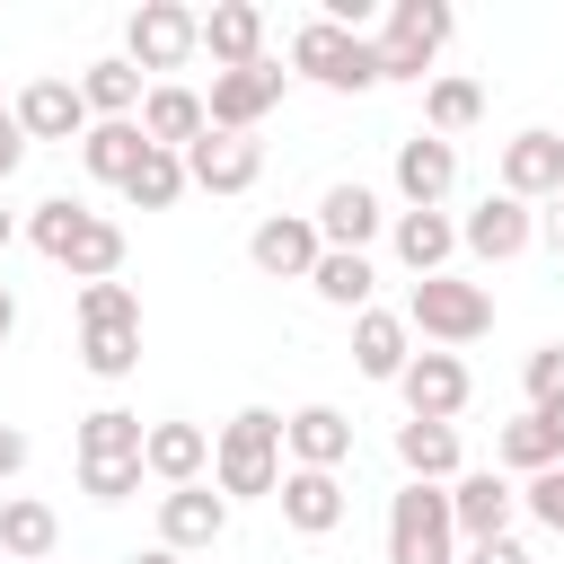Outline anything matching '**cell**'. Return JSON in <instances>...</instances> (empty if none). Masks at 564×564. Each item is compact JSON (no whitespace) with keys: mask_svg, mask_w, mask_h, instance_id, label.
Instances as JSON below:
<instances>
[{"mask_svg":"<svg viewBox=\"0 0 564 564\" xmlns=\"http://www.w3.org/2000/svg\"><path fill=\"white\" fill-rule=\"evenodd\" d=\"M273 485H282V414L238 405L212 432V494L220 502H273Z\"/></svg>","mask_w":564,"mask_h":564,"instance_id":"6da1fadb","label":"cell"},{"mask_svg":"<svg viewBox=\"0 0 564 564\" xmlns=\"http://www.w3.org/2000/svg\"><path fill=\"white\" fill-rule=\"evenodd\" d=\"M432 352H458V344H476V335H494V291L485 282H467V273H432V282H414L405 291V308H397Z\"/></svg>","mask_w":564,"mask_h":564,"instance_id":"7a4b0ae2","label":"cell"},{"mask_svg":"<svg viewBox=\"0 0 564 564\" xmlns=\"http://www.w3.org/2000/svg\"><path fill=\"white\" fill-rule=\"evenodd\" d=\"M449 35H458V9L449 0H388L379 9V35H370L379 79H432V62H441Z\"/></svg>","mask_w":564,"mask_h":564,"instance_id":"3957f363","label":"cell"},{"mask_svg":"<svg viewBox=\"0 0 564 564\" xmlns=\"http://www.w3.org/2000/svg\"><path fill=\"white\" fill-rule=\"evenodd\" d=\"M291 70L317 79V88H335V97L379 88V53H370V35H344V26H326V18H300V26H291Z\"/></svg>","mask_w":564,"mask_h":564,"instance_id":"277c9868","label":"cell"},{"mask_svg":"<svg viewBox=\"0 0 564 564\" xmlns=\"http://www.w3.org/2000/svg\"><path fill=\"white\" fill-rule=\"evenodd\" d=\"M388 564H458V529H449L441 485H397L388 494Z\"/></svg>","mask_w":564,"mask_h":564,"instance_id":"5b68a950","label":"cell"},{"mask_svg":"<svg viewBox=\"0 0 564 564\" xmlns=\"http://www.w3.org/2000/svg\"><path fill=\"white\" fill-rule=\"evenodd\" d=\"M203 53V9H185V0H141L132 18H123V62L132 70H185Z\"/></svg>","mask_w":564,"mask_h":564,"instance_id":"8992f818","label":"cell"},{"mask_svg":"<svg viewBox=\"0 0 564 564\" xmlns=\"http://www.w3.org/2000/svg\"><path fill=\"white\" fill-rule=\"evenodd\" d=\"M494 194H511V203H555L564 194V132H546V123H529V132H511L502 141V159H494Z\"/></svg>","mask_w":564,"mask_h":564,"instance_id":"52a82bcc","label":"cell"},{"mask_svg":"<svg viewBox=\"0 0 564 564\" xmlns=\"http://www.w3.org/2000/svg\"><path fill=\"white\" fill-rule=\"evenodd\" d=\"M282 88H291V70L264 53V62H247V70H212L203 115H212V132H256V123L282 106Z\"/></svg>","mask_w":564,"mask_h":564,"instance_id":"ba28073f","label":"cell"},{"mask_svg":"<svg viewBox=\"0 0 564 564\" xmlns=\"http://www.w3.org/2000/svg\"><path fill=\"white\" fill-rule=\"evenodd\" d=\"M397 397H405V423H458L467 397H476V379H467L458 352H432V344H423V352L397 370Z\"/></svg>","mask_w":564,"mask_h":564,"instance_id":"9c48e42d","label":"cell"},{"mask_svg":"<svg viewBox=\"0 0 564 564\" xmlns=\"http://www.w3.org/2000/svg\"><path fill=\"white\" fill-rule=\"evenodd\" d=\"M317 256H326V238H317L308 212H264V220L247 229V264H256L264 282H308Z\"/></svg>","mask_w":564,"mask_h":564,"instance_id":"30bf717a","label":"cell"},{"mask_svg":"<svg viewBox=\"0 0 564 564\" xmlns=\"http://www.w3.org/2000/svg\"><path fill=\"white\" fill-rule=\"evenodd\" d=\"M282 467H326V476H344V467H352V414L326 405V397L291 405V414H282Z\"/></svg>","mask_w":564,"mask_h":564,"instance_id":"8fae6325","label":"cell"},{"mask_svg":"<svg viewBox=\"0 0 564 564\" xmlns=\"http://www.w3.org/2000/svg\"><path fill=\"white\" fill-rule=\"evenodd\" d=\"M441 494H449V529H458L467 546H485V538H511V511H520V494H511V476H502V467H458Z\"/></svg>","mask_w":564,"mask_h":564,"instance_id":"7c38bea8","label":"cell"},{"mask_svg":"<svg viewBox=\"0 0 564 564\" xmlns=\"http://www.w3.org/2000/svg\"><path fill=\"white\" fill-rule=\"evenodd\" d=\"M9 115H18V132H26V150H35V141H79V132H88V106H79V79H62V70H44V79H26V88L9 97Z\"/></svg>","mask_w":564,"mask_h":564,"instance_id":"4fadbf2b","label":"cell"},{"mask_svg":"<svg viewBox=\"0 0 564 564\" xmlns=\"http://www.w3.org/2000/svg\"><path fill=\"white\" fill-rule=\"evenodd\" d=\"M132 123H141V141H150V150H176V159H185V150L212 132V115H203V88H185V79H150Z\"/></svg>","mask_w":564,"mask_h":564,"instance_id":"5bb4252c","label":"cell"},{"mask_svg":"<svg viewBox=\"0 0 564 564\" xmlns=\"http://www.w3.org/2000/svg\"><path fill=\"white\" fill-rule=\"evenodd\" d=\"M256 176H264V141L256 132H203L185 150V185H203V194H256Z\"/></svg>","mask_w":564,"mask_h":564,"instance_id":"9a60e30c","label":"cell"},{"mask_svg":"<svg viewBox=\"0 0 564 564\" xmlns=\"http://www.w3.org/2000/svg\"><path fill=\"white\" fill-rule=\"evenodd\" d=\"M449 194H458V141L405 132V141H397V203H405V212H441Z\"/></svg>","mask_w":564,"mask_h":564,"instance_id":"2e32d148","label":"cell"},{"mask_svg":"<svg viewBox=\"0 0 564 564\" xmlns=\"http://www.w3.org/2000/svg\"><path fill=\"white\" fill-rule=\"evenodd\" d=\"M458 247H467L476 264H511V256H529V247H538V212H529V203H511V194H485V203L458 220Z\"/></svg>","mask_w":564,"mask_h":564,"instance_id":"e0dca14e","label":"cell"},{"mask_svg":"<svg viewBox=\"0 0 564 564\" xmlns=\"http://www.w3.org/2000/svg\"><path fill=\"white\" fill-rule=\"evenodd\" d=\"M308 220H317V238H326V247H344V256H370V238L388 229V212H379V194H370L361 176H335V185L317 194V212H308Z\"/></svg>","mask_w":564,"mask_h":564,"instance_id":"ac0fdd59","label":"cell"},{"mask_svg":"<svg viewBox=\"0 0 564 564\" xmlns=\"http://www.w3.org/2000/svg\"><path fill=\"white\" fill-rule=\"evenodd\" d=\"M273 502H282V529H300V538H335L344 529V476H326V467H282V485H273Z\"/></svg>","mask_w":564,"mask_h":564,"instance_id":"d6986e66","label":"cell"},{"mask_svg":"<svg viewBox=\"0 0 564 564\" xmlns=\"http://www.w3.org/2000/svg\"><path fill=\"white\" fill-rule=\"evenodd\" d=\"M220 538H229V502H220L212 485H167V494H159V546L203 555V546H220Z\"/></svg>","mask_w":564,"mask_h":564,"instance_id":"ffe728a7","label":"cell"},{"mask_svg":"<svg viewBox=\"0 0 564 564\" xmlns=\"http://www.w3.org/2000/svg\"><path fill=\"white\" fill-rule=\"evenodd\" d=\"M494 467H502V476H546V467H564V405L511 414V423L494 432Z\"/></svg>","mask_w":564,"mask_h":564,"instance_id":"44dd1931","label":"cell"},{"mask_svg":"<svg viewBox=\"0 0 564 564\" xmlns=\"http://www.w3.org/2000/svg\"><path fill=\"white\" fill-rule=\"evenodd\" d=\"M141 476H159V485H203V476H212V432L185 423V414L150 423V432H141Z\"/></svg>","mask_w":564,"mask_h":564,"instance_id":"7402d4cb","label":"cell"},{"mask_svg":"<svg viewBox=\"0 0 564 564\" xmlns=\"http://www.w3.org/2000/svg\"><path fill=\"white\" fill-rule=\"evenodd\" d=\"M388 247H397V264H405L414 282H432V273H449V256H458V220H449V212H388Z\"/></svg>","mask_w":564,"mask_h":564,"instance_id":"603a6c76","label":"cell"},{"mask_svg":"<svg viewBox=\"0 0 564 564\" xmlns=\"http://www.w3.org/2000/svg\"><path fill=\"white\" fill-rule=\"evenodd\" d=\"M203 53H212V70L264 62V9H256V0H212V9H203Z\"/></svg>","mask_w":564,"mask_h":564,"instance_id":"cb8c5ba5","label":"cell"},{"mask_svg":"<svg viewBox=\"0 0 564 564\" xmlns=\"http://www.w3.org/2000/svg\"><path fill=\"white\" fill-rule=\"evenodd\" d=\"M405 361H414V326H405L397 308H361V317H352V370L379 379V388H397Z\"/></svg>","mask_w":564,"mask_h":564,"instance_id":"d4e9b609","label":"cell"},{"mask_svg":"<svg viewBox=\"0 0 564 564\" xmlns=\"http://www.w3.org/2000/svg\"><path fill=\"white\" fill-rule=\"evenodd\" d=\"M79 106H88V123H132L141 115V70L123 53H97L79 70Z\"/></svg>","mask_w":564,"mask_h":564,"instance_id":"484cf974","label":"cell"},{"mask_svg":"<svg viewBox=\"0 0 564 564\" xmlns=\"http://www.w3.org/2000/svg\"><path fill=\"white\" fill-rule=\"evenodd\" d=\"M53 546H62V520H53V502H35V494H9V502H0V555H9V564H53Z\"/></svg>","mask_w":564,"mask_h":564,"instance_id":"4316f807","label":"cell"},{"mask_svg":"<svg viewBox=\"0 0 564 564\" xmlns=\"http://www.w3.org/2000/svg\"><path fill=\"white\" fill-rule=\"evenodd\" d=\"M79 370L88 379H132L141 370V326L132 317H79Z\"/></svg>","mask_w":564,"mask_h":564,"instance_id":"83f0119b","label":"cell"},{"mask_svg":"<svg viewBox=\"0 0 564 564\" xmlns=\"http://www.w3.org/2000/svg\"><path fill=\"white\" fill-rule=\"evenodd\" d=\"M397 467H405V485H449L458 476V423H397Z\"/></svg>","mask_w":564,"mask_h":564,"instance_id":"f1b7e54d","label":"cell"},{"mask_svg":"<svg viewBox=\"0 0 564 564\" xmlns=\"http://www.w3.org/2000/svg\"><path fill=\"white\" fill-rule=\"evenodd\" d=\"M476 123H485V88H476V79H458V70L423 79V132H432V141H458V132H476Z\"/></svg>","mask_w":564,"mask_h":564,"instance_id":"f546056e","label":"cell"},{"mask_svg":"<svg viewBox=\"0 0 564 564\" xmlns=\"http://www.w3.org/2000/svg\"><path fill=\"white\" fill-rule=\"evenodd\" d=\"M141 150H150L141 123H88V132H79V167H88L97 185H123V176L141 167Z\"/></svg>","mask_w":564,"mask_h":564,"instance_id":"4dcf8cb0","label":"cell"},{"mask_svg":"<svg viewBox=\"0 0 564 564\" xmlns=\"http://www.w3.org/2000/svg\"><path fill=\"white\" fill-rule=\"evenodd\" d=\"M62 273H70V282H115V273H123V229H115L106 212H88L79 238L62 247Z\"/></svg>","mask_w":564,"mask_h":564,"instance_id":"1f68e13d","label":"cell"},{"mask_svg":"<svg viewBox=\"0 0 564 564\" xmlns=\"http://www.w3.org/2000/svg\"><path fill=\"white\" fill-rule=\"evenodd\" d=\"M308 291H317L326 308H352V317H361V308H370V291H379V264H370V256L326 247V256H317V273H308Z\"/></svg>","mask_w":564,"mask_h":564,"instance_id":"d6a6232c","label":"cell"},{"mask_svg":"<svg viewBox=\"0 0 564 564\" xmlns=\"http://www.w3.org/2000/svg\"><path fill=\"white\" fill-rule=\"evenodd\" d=\"M115 194H123L132 212H176V203H185V159H176V150H141V167H132Z\"/></svg>","mask_w":564,"mask_h":564,"instance_id":"836d02e7","label":"cell"},{"mask_svg":"<svg viewBox=\"0 0 564 564\" xmlns=\"http://www.w3.org/2000/svg\"><path fill=\"white\" fill-rule=\"evenodd\" d=\"M141 432H150V423H141L132 405H97V414H79V441H70V449H79V458H141Z\"/></svg>","mask_w":564,"mask_h":564,"instance_id":"e575fe53","label":"cell"},{"mask_svg":"<svg viewBox=\"0 0 564 564\" xmlns=\"http://www.w3.org/2000/svg\"><path fill=\"white\" fill-rule=\"evenodd\" d=\"M79 220H88V203H70V194H44V203H35V212H26V247H35V256H53V264H62V247H70V238H79Z\"/></svg>","mask_w":564,"mask_h":564,"instance_id":"d590c367","label":"cell"},{"mask_svg":"<svg viewBox=\"0 0 564 564\" xmlns=\"http://www.w3.org/2000/svg\"><path fill=\"white\" fill-rule=\"evenodd\" d=\"M79 494L88 502H132L141 494V458H79Z\"/></svg>","mask_w":564,"mask_h":564,"instance_id":"8d00e7d4","label":"cell"},{"mask_svg":"<svg viewBox=\"0 0 564 564\" xmlns=\"http://www.w3.org/2000/svg\"><path fill=\"white\" fill-rule=\"evenodd\" d=\"M520 388H529V405H564V344H538L520 361Z\"/></svg>","mask_w":564,"mask_h":564,"instance_id":"74e56055","label":"cell"},{"mask_svg":"<svg viewBox=\"0 0 564 564\" xmlns=\"http://www.w3.org/2000/svg\"><path fill=\"white\" fill-rule=\"evenodd\" d=\"M79 317H132L141 326V291L115 273V282H79Z\"/></svg>","mask_w":564,"mask_h":564,"instance_id":"f35d334b","label":"cell"},{"mask_svg":"<svg viewBox=\"0 0 564 564\" xmlns=\"http://www.w3.org/2000/svg\"><path fill=\"white\" fill-rule=\"evenodd\" d=\"M520 502H529V520H538L546 538H564V467H546V476H529V485H520Z\"/></svg>","mask_w":564,"mask_h":564,"instance_id":"ab89813d","label":"cell"},{"mask_svg":"<svg viewBox=\"0 0 564 564\" xmlns=\"http://www.w3.org/2000/svg\"><path fill=\"white\" fill-rule=\"evenodd\" d=\"M26 167V132H18V115H0V185Z\"/></svg>","mask_w":564,"mask_h":564,"instance_id":"60d3db41","label":"cell"},{"mask_svg":"<svg viewBox=\"0 0 564 564\" xmlns=\"http://www.w3.org/2000/svg\"><path fill=\"white\" fill-rule=\"evenodd\" d=\"M9 476H26V432H18V423H0V485H9Z\"/></svg>","mask_w":564,"mask_h":564,"instance_id":"b9f144b4","label":"cell"},{"mask_svg":"<svg viewBox=\"0 0 564 564\" xmlns=\"http://www.w3.org/2000/svg\"><path fill=\"white\" fill-rule=\"evenodd\" d=\"M467 564H529V546L520 538H485V546H467Z\"/></svg>","mask_w":564,"mask_h":564,"instance_id":"7bdbcfd3","label":"cell"},{"mask_svg":"<svg viewBox=\"0 0 564 564\" xmlns=\"http://www.w3.org/2000/svg\"><path fill=\"white\" fill-rule=\"evenodd\" d=\"M538 238H546V247H555V256H564V194H555V203H546V212H538Z\"/></svg>","mask_w":564,"mask_h":564,"instance_id":"ee69618b","label":"cell"},{"mask_svg":"<svg viewBox=\"0 0 564 564\" xmlns=\"http://www.w3.org/2000/svg\"><path fill=\"white\" fill-rule=\"evenodd\" d=\"M123 564H185V555H176V546H132Z\"/></svg>","mask_w":564,"mask_h":564,"instance_id":"f6af8a7d","label":"cell"},{"mask_svg":"<svg viewBox=\"0 0 564 564\" xmlns=\"http://www.w3.org/2000/svg\"><path fill=\"white\" fill-rule=\"evenodd\" d=\"M9 335H18V291L0 282V344H9Z\"/></svg>","mask_w":564,"mask_h":564,"instance_id":"bcb514c9","label":"cell"},{"mask_svg":"<svg viewBox=\"0 0 564 564\" xmlns=\"http://www.w3.org/2000/svg\"><path fill=\"white\" fill-rule=\"evenodd\" d=\"M9 238H18V212H9V203H0V256H9Z\"/></svg>","mask_w":564,"mask_h":564,"instance_id":"7dc6e473","label":"cell"},{"mask_svg":"<svg viewBox=\"0 0 564 564\" xmlns=\"http://www.w3.org/2000/svg\"><path fill=\"white\" fill-rule=\"evenodd\" d=\"M0 115H9V97H0Z\"/></svg>","mask_w":564,"mask_h":564,"instance_id":"c3c4849f","label":"cell"}]
</instances>
